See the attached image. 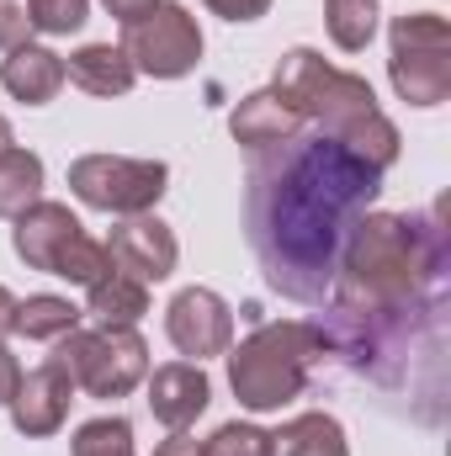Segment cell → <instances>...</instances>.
I'll return each mask as SVG.
<instances>
[{
    "mask_svg": "<svg viewBox=\"0 0 451 456\" xmlns=\"http://www.w3.org/2000/svg\"><path fill=\"white\" fill-rule=\"evenodd\" d=\"M377 197L382 170L308 122L292 138L255 149L244 165V239L266 287L303 308H324L340 249Z\"/></svg>",
    "mask_w": 451,
    "mask_h": 456,
    "instance_id": "6da1fadb",
    "label": "cell"
},
{
    "mask_svg": "<svg viewBox=\"0 0 451 456\" xmlns=\"http://www.w3.org/2000/svg\"><path fill=\"white\" fill-rule=\"evenodd\" d=\"M324 355L350 366L361 382L382 387L388 398H420V419H441L447 409V297L420 303H382L356 308L330 303L319 314Z\"/></svg>",
    "mask_w": 451,
    "mask_h": 456,
    "instance_id": "7a4b0ae2",
    "label": "cell"
},
{
    "mask_svg": "<svg viewBox=\"0 0 451 456\" xmlns=\"http://www.w3.org/2000/svg\"><path fill=\"white\" fill-rule=\"evenodd\" d=\"M447 276L451 233L441 202L425 213H366L340 249L330 303L382 308V303L447 297Z\"/></svg>",
    "mask_w": 451,
    "mask_h": 456,
    "instance_id": "3957f363",
    "label": "cell"
},
{
    "mask_svg": "<svg viewBox=\"0 0 451 456\" xmlns=\"http://www.w3.org/2000/svg\"><path fill=\"white\" fill-rule=\"evenodd\" d=\"M319 355H324V340L314 324L303 319L260 324L250 340L228 350V387L250 414H276L282 403L303 398Z\"/></svg>",
    "mask_w": 451,
    "mask_h": 456,
    "instance_id": "277c9868",
    "label": "cell"
},
{
    "mask_svg": "<svg viewBox=\"0 0 451 456\" xmlns=\"http://www.w3.org/2000/svg\"><path fill=\"white\" fill-rule=\"evenodd\" d=\"M271 91L303 117L308 127L335 133V138H345L350 127H361L372 112H382L377 96H372V86H366L361 75L324 64V53H314V48H292V53H282Z\"/></svg>",
    "mask_w": 451,
    "mask_h": 456,
    "instance_id": "5b68a950",
    "label": "cell"
},
{
    "mask_svg": "<svg viewBox=\"0 0 451 456\" xmlns=\"http://www.w3.org/2000/svg\"><path fill=\"white\" fill-rule=\"evenodd\" d=\"M11 244L32 271H48L59 281H75V287H96L112 271L107 244L91 239L64 202H32L11 228Z\"/></svg>",
    "mask_w": 451,
    "mask_h": 456,
    "instance_id": "8992f818",
    "label": "cell"
},
{
    "mask_svg": "<svg viewBox=\"0 0 451 456\" xmlns=\"http://www.w3.org/2000/svg\"><path fill=\"white\" fill-rule=\"evenodd\" d=\"M70 382L91 398H127L144 377H149V345L138 330H117V324H102V330H70L64 340H53V355Z\"/></svg>",
    "mask_w": 451,
    "mask_h": 456,
    "instance_id": "52a82bcc",
    "label": "cell"
},
{
    "mask_svg": "<svg viewBox=\"0 0 451 456\" xmlns=\"http://www.w3.org/2000/svg\"><path fill=\"white\" fill-rule=\"evenodd\" d=\"M393 91L409 107H441L451 96V27L436 11H414L393 21V53H388Z\"/></svg>",
    "mask_w": 451,
    "mask_h": 456,
    "instance_id": "ba28073f",
    "label": "cell"
},
{
    "mask_svg": "<svg viewBox=\"0 0 451 456\" xmlns=\"http://www.w3.org/2000/svg\"><path fill=\"white\" fill-rule=\"evenodd\" d=\"M170 170L160 159H127V154H80L70 165V191L112 218H138L154 213V202L165 197Z\"/></svg>",
    "mask_w": 451,
    "mask_h": 456,
    "instance_id": "9c48e42d",
    "label": "cell"
},
{
    "mask_svg": "<svg viewBox=\"0 0 451 456\" xmlns=\"http://www.w3.org/2000/svg\"><path fill=\"white\" fill-rule=\"evenodd\" d=\"M122 53L133 59L138 75H154V80H181L197 69L202 59V27L186 5L176 0H160L149 16L127 21V37H122Z\"/></svg>",
    "mask_w": 451,
    "mask_h": 456,
    "instance_id": "30bf717a",
    "label": "cell"
},
{
    "mask_svg": "<svg viewBox=\"0 0 451 456\" xmlns=\"http://www.w3.org/2000/svg\"><path fill=\"white\" fill-rule=\"evenodd\" d=\"M165 335L181 355L192 361H208V355H224L234 345V308L213 287H186L170 297L165 308Z\"/></svg>",
    "mask_w": 451,
    "mask_h": 456,
    "instance_id": "8fae6325",
    "label": "cell"
},
{
    "mask_svg": "<svg viewBox=\"0 0 451 456\" xmlns=\"http://www.w3.org/2000/svg\"><path fill=\"white\" fill-rule=\"evenodd\" d=\"M70 403H75V382L59 361H43L32 371L16 377V393H11V425L27 436V441H43L53 436L64 419H70Z\"/></svg>",
    "mask_w": 451,
    "mask_h": 456,
    "instance_id": "7c38bea8",
    "label": "cell"
},
{
    "mask_svg": "<svg viewBox=\"0 0 451 456\" xmlns=\"http://www.w3.org/2000/svg\"><path fill=\"white\" fill-rule=\"evenodd\" d=\"M107 255H112V271L133 276V281H165L176 276V260H181V244L176 233L160 224L154 213H138V218H122L107 239Z\"/></svg>",
    "mask_w": 451,
    "mask_h": 456,
    "instance_id": "4fadbf2b",
    "label": "cell"
},
{
    "mask_svg": "<svg viewBox=\"0 0 451 456\" xmlns=\"http://www.w3.org/2000/svg\"><path fill=\"white\" fill-rule=\"evenodd\" d=\"M213 403V387H208V371L202 361H170L160 371H149V409L165 430H192Z\"/></svg>",
    "mask_w": 451,
    "mask_h": 456,
    "instance_id": "5bb4252c",
    "label": "cell"
},
{
    "mask_svg": "<svg viewBox=\"0 0 451 456\" xmlns=\"http://www.w3.org/2000/svg\"><path fill=\"white\" fill-rule=\"evenodd\" d=\"M0 86L27 102V107H43L64 91V59L53 48H37V43H21L0 59Z\"/></svg>",
    "mask_w": 451,
    "mask_h": 456,
    "instance_id": "9a60e30c",
    "label": "cell"
},
{
    "mask_svg": "<svg viewBox=\"0 0 451 456\" xmlns=\"http://www.w3.org/2000/svg\"><path fill=\"white\" fill-rule=\"evenodd\" d=\"M298 127H303V117L292 112L276 91H255V96H244V102L228 112V133H234V143H239L244 154L271 149V143L292 138Z\"/></svg>",
    "mask_w": 451,
    "mask_h": 456,
    "instance_id": "2e32d148",
    "label": "cell"
},
{
    "mask_svg": "<svg viewBox=\"0 0 451 456\" xmlns=\"http://www.w3.org/2000/svg\"><path fill=\"white\" fill-rule=\"evenodd\" d=\"M64 80H75L86 96H127L133 80H138V69L112 43H86V48H75L64 59Z\"/></svg>",
    "mask_w": 451,
    "mask_h": 456,
    "instance_id": "e0dca14e",
    "label": "cell"
},
{
    "mask_svg": "<svg viewBox=\"0 0 451 456\" xmlns=\"http://www.w3.org/2000/svg\"><path fill=\"white\" fill-rule=\"evenodd\" d=\"M271 456H350L335 414H298L271 436Z\"/></svg>",
    "mask_w": 451,
    "mask_h": 456,
    "instance_id": "ac0fdd59",
    "label": "cell"
},
{
    "mask_svg": "<svg viewBox=\"0 0 451 456\" xmlns=\"http://www.w3.org/2000/svg\"><path fill=\"white\" fill-rule=\"evenodd\" d=\"M91 292V303H86V314L96 319V324H117V330H133L144 314H149V287L144 281H133V276H122V271H107L96 287H86Z\"/></svg>",
    "mask_w": 451,
    "mask_h": 456,
    "instance_id": "d6986e66",
    "label": "cell"
},
{
    "mask_svg": "<svg viewBox=\"0 0 451 456\" xmlns=\"http://www.w3.org/2000/svg\"><path fill=\"white\" fill-rule=\"evenodd\" d=\"M43 202V159L32 149H0V218H21Z\"/></svg>",
    "mask_w": 451,
    "mask_h": 456,
    "instance_id": "ffe728a7",
    "label": "cell"
},
{
    "mask_svg": "<svg viewBox=\"0 0 451 456\" xmlns=\"http://www.w3.org/2000/svg\"><path fill=\"white\" fill-rule=\"evenodd\" d=\"M80 308L70 297H53V292H37L27 303H16V319H11V335L21 340H64L70 330H80Z\"/></svg>",
    "mask_w": 451,
    "mask_h": 456,
    "instance_id": "44dd1931",
    "label": "cell"
},
{
    "mask_svg": "<svg viewBox=\"0 0 451 456\" xmlns=\"http://www.w3.org/2000/svg\"><path fill=\"white\" fill-rule=\"evenodd\" d=\"M377 16H382L377 0H324V27L340 53H361L377 37Z\"/></svg>",
    "mask_w": 451,
    "mask_h": 456,
    "instance_id": "7402d4cb",
    "label": "cell"
},
{
    "mask_svg": "<svg viewBox=\"0 0 451 456\" xmlns=\"http://www.w3.org/2000/svg\"><path fill=\"white\" fill-rule=\"evenodd\" d=\"M70 456H133V425L127 419H91V425H80L75 430V441H70Z\"/></svg>",
    "mask_w": 451,
    "mask_h": 456,
    "instance_id": "603a6c76",
    "label": "cell"
},
{
    "mask_svg": "<svg viewBox=\"0 0 451 456\" xmlns=\"http://www.w3.org/2000/svg\"><path fill=\"white\" fill-rule=\"evenodd\" d=\"M27 16H32V32L70 37L91 21V0H27Z\"/></svg>",
    "mask_w": 451,
    "mask_h": 456,
    "instance_id": "cb8c5ba5",
    "label": "cell"
},
{
    "mask_svg": "<svg viewBox=\"0 0 451 456\" xmlns=\"http://www.w3.org/2000/svg\"><path fill=\"white\" fill-rule=\"evenodd\" d=\"M202 456H271V430L260 425H218L213 441H202Z\"/></svg>",
    "mask_w": 451,
    "mask_h": 456,
    "instance_id": "d4e9b609",
    "label": "cell"
},
{
    "mask_svg": "<svg viewBox=\"0 0 451 456\" xmlns=\"http://www.w3.org/2000/svg\"><path fill=\"white\" fill-rule=\"evenodd\" d=\"M32 32V16H27V0H0V48H21Z\"/></svg>",
    "mask_w": 451,
    "mask_h": 456,
    "instance_id": "484cf974",
    "label": "cell"
},
{
    "mask_svg": "<svg viewBox=\"0 0 451 456\" xmlns=\"http://www.w3.org/2000/svg\"><path fill=\"white\" fill-rule=\"evenodd\" d=\"M213 16H224V21H260L266 11H271V0H202Z\"/></svg>",
    "mask_w": 451,
    "mask_h": 456,
    "instance_id": "4316f807",
    "label": "cell"
},
{
    "mask_svg": "<svg viewBox=\"0 0 451 456\" xmlns=\"http://www.w3.org/2000/svg\"><path fill=\"white\" fill-rule=\"evenodd\" d=\"M102 5L112 11V16L122 21V27H127V21H138V16H149V11H154L160 0H102Z\"/></svg>",
    "mask_w": 451,
    "mask_h": 456,
    "instance_id": "83f0119b",
    "label": "cell"
},
{
    "mask_svg": "<svg viewBox=\"0 0 451 456\" xmlns=\"http://www.w3.org/2000/svg\"><path fill=\"white\" fill-rule=\"evenodd\" d=\"M16 377H21V366H16V355L0 345V409L11 403V393H16Z\"/></svg>",
    "mask_w": 451,
    "mask_h": 456,
    "instance_id": "f1b7e54d",
    "label": "cell"
},
{
    "mask_svg": "<svg viewBox=\"0 0 451 456\" xmlns=\"http://www.w3.org/2000/svg\"><path fill=\"white\" fill-rule=\"evenodd\" d=\"M154 456H202V441H192L186 430H176V436H170V441H165Z\"/></svg>",
    "mask_w": 451,
    "mask_h": 456,
    "instance_id": "f546056e",
    "label": "cell"
},
{
    "mask_svg": "<svg viewBox=\"0 0 451 456\" xmlns=\"http://www.w3.org/2000/svg\"><path fill=\"white\" fill-rule=\"evenodd\" d=\"M11 319H16V297H11V292L0 287V340L11 335Z\"/></svg>",
    "mask_w": 451,
    "mask_h": 456,
    "instance_id": "4dcf8cb0",
    "label": "cell"
},
{
    "mask_svg": "<svg viewBox=\"0 0 451 456\" xmlns=\"http://www.w3.org/2000/svg\"><path fill=\"white\" fill-rule=\"evenodd\" d=\"M0 149H11V122L0 117Z\"/></svg>",
    "mask_w": 451,
    "mask_h": 456,
    "instance_id": "1f68e13d",
    "label": "cell"
}]
</instances>
